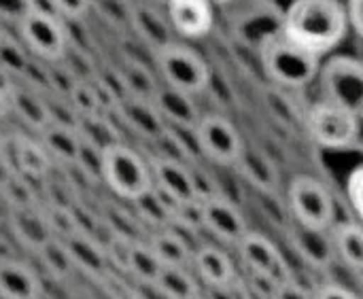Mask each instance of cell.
<instances>
[{
	"instance_id": "34",
	"label": "cell",
	"mask_w": 363,
	"mask_h": 299,
	"mask_svg": "<svg viewBox=\"0 0 363 299\" xmlns=\"http://www.w3.org/2000/svg\"><path fill=\"white\" fill-rule=\"evenodd\" d=\"M70 102V106L74 108L77 117H89V115H104L100 111V100H98V91L91 81H77L66 98Z\"/></svg>"
},
{
	"instance_id": "2",
	"label": "cell",
	"mask_w": 363,
	"mask_h": 299,
	"mask_svg": "<svg viewBox=\"0 0 363 299\" xmlns=\"http://www.w3.org/2000/svg\"><path fill=\"white\" fill-rule=\"evenodd\" d=\"M262 64L270 81L279 87H306L321 70L319 55L289 40L283 32L262 43Z\"/></svg>"
},
{
	"instance_id": "40",
	"label": "cell",
	"mask_w": 363,
	"mask_h": 299,
	"mask_svg": "<svg viewBox=\"0 0 363 299\" xmlns=\"http://www.w3.org/2000/svg\"><path fill=\"white\" fill-rule=\"evenodd\" d=\"M30 13V0H0V21L19 23Z\"/></svg>"
},
{
	"instance_id": "43",
	"label": "cell",
	"mask_w": 363,
	"mask_h": 299,
	"mask_svg": "<svg viewBox=\"0 0 363 299\" xmlns=\"http://www.w3.org/2000/svg\"><path fill=\"white\" fill-rule=\"evenodd\" d=\"M132 291L140 299H172L157 283H134Z\"/></svg>"
},
{
	"instance_id": "27",
	"label": "cell",
	"mask_w": 363,
	"mask_h": 299,
	"mask_svg": "<svg viewBox=\"0 0 363 299\" xmlns=\"http://www.w3.org/2000/svg\"><path fill=\"white\" fill-rule=\"evenodd\" d=\"M43 145L49 151L53 159L60 164H72L77 159L79 147H81V136L74 125H64V123H51L43 132Z\"/></svg>"
},
{
	"instance_id": "35",
	"label": "cell",
	"mask_w": 363,
	"mask_h": 299,
	"mask_svg": "<svg viewBox=\"0 0 363 299\" xmlns=\"http://www.w3.org/2000/svg\"><path fill=\"white\" fill-rule=\"evenodd\" d=\"M91 183L102 181V164H104V151H100L98 147L81 140L77 159L72 162Z\"/></svg>"
},
{
	"instance_id": "25",
	"label": "cell",
	"mask_w": 363,
	"mask_h": 299,
	"mask_svg": "<svg viewBox=\"0 0 363 299\" xmlns=\"http://www.w3.org/2000/svg\"><path fill=\"white\" fill-rule=\"evenodd\" d=\"M11 111L28 123L30 128L43 132L47 125H51V108L49 102L43 100V96L26 85H17L13 98H11Z\"/></svg>"
},
{
	"instance_id": "7",
	"label": "cell",
	"mask_w": 363,
	"mask_h": 299,
	"mask_svg": "<svg viewBox=\"0 0 363 299\" xmlns=\"http://www.w3.org/2000/svg\"><path fill=\"white\" fill-rule=\"evenodd\" d=\"M323 98L363 117V62L336 55L319 70Z\"/></svg>"
},
{
	"instance_id": "46",
	"label": "cell",
	"mask_w": 363,
	"mask_h": 299,
	"mask_svg": "<svg viewBox=\"0 0 363 299\" xmlns=\"http://www.w3.org/2000/svg\"><path fill=\"white\" fill-rule=\"evenodd\" d=\"M202 295H204L206 299H236L234 283H230V285H221V287L206 285V291H204Z\"/></svg>"
},
{
	"instance_id": "39",
	"label": "cell",
	"mask_w": 363,
	"mask_h": 299,
	"mask_svg": "<svg viewBox=\"0 0 363 299\" xmlns=\"http://www.w3.org/2000/svg\"><path fill=\"white\" fill-rule=\"evenodd\" d=\"M347 196L349 202L355 210V215L359 217V221L363 223V166L355 168L349 179H347Z\"/></svg>"
},
{
	"instance_id": "15",
	"label": "cell",
	"mask_w": 363,
	"mask_h": 299,
	"mask_svg": "<svg viewBox=\"0 0 363 299\" xmlns=\"http://www.w3.org/2000/svg\"><path fill=\"white\" fill-rule=\"evenodd\" d=\"M117 115L134 134H138L140 138H147L151 142L155 138H160L168 128V123L164 121V117L157 111V106L153 104V100L128 96L119 102Z\"/></svg>"
},
{
	"instance_id": "5",
	"label": "cell",
	"mask_w": 363,
	"mask_h": 299,
	"mask_svg": "<svg viewBox=\"0 0 363 299\" xmlns=\"http://www.w3.org/2000/svg\"><path fill=\"white\" fill-rule=\"evenodd\" d=\"M287 206L294 223L311 230H332L336 221V204L330 189L313 176H296L289 183Z\"/></svg>"
},
{
	"instance_id": "1",
	"label": "cell",
	"mask_w": 363,
	"mask_h": 299,
	"mask_svg": "<svg viewBox=\"0 0 363 299\" xmlns=\"http://www.w3.org/2000/svg\"><path fill=\"white\" fill-rule=\"evenodd\" d=\"M347 26V9L338 0H294L283 15L281 32L321 55L345 38Z\"/></svg>"
},
{
	"instance_id": "51",
	"label": "cell",
	"mask_w": 363,
	"mask_h": 299,
	"mask_svg": "<svg viewBox=\"0 0 363 299\" xmlns=\"http://www.w3.org/2000/svg\"><path fill=\"white\" fill-rule=\"evenodd\" d=\"M359 298H362V299H363V283H362V295H359Z\"/></svg>"
},
{
	"instance_id": "33",
	"label": "cell",
	"mask_w": 363,
	"mask_h": 299,
	"mask_svg": "<svg viewBox=\"0 0 363 299\" xmlns=\"http://www.w3.org/2000/svg\"><path fill=\"white\" fill-rule=\"evenodd\" d=\"M30 51L23 45L21 38H13L11 34L4 32V36L0 38V66L4 70H9L13 77L19 79V74L23 72V68L30 62Z\"/></svg>"
},
{
	"instance_id": "30",
	"label": "cell",
	"mask_w": 363,
	"mask_h": 299,
	"mask_svg": "<svg viewBox=\"0 0 363 299\" xmlns=\"http://www.w3.org/2000/svg\"><path fill=\"white\" fill-rule=\"evenodd\" d=\"M172 299H196L202 291L189 272V268H162L160 278L155 281Z\"/></svg>"
},
{
	"instance_id": "23",
	"label": "cell",
	"mask_w": 363,
	"mask_h": 299,
	"mask_svg": "<svg viewBox=\"0 0 363 299\" xmlns=\"http://www.w3.org/2000/svg\"><path fill=\"white\" fill-rule=\"evenodd\" d=\"M149 247L166 268H189L194 259V249L177 227H164L153 232Z\"/></svg>"
},
{
	"instance_id": "42",
	"label": "cell",
	"mask_w": 363,
	"mask_h": 299,
	"mask_svg": "<svg viewBox=\"0 0 363 299\" xmlns=\"http://www.w3.org/2000/svg\"><path fill=\"white\" fill-rule=\"evenodd\" d=\"M315 299H362L357 293H353L351 289L342 287V285H334V283H328V285H321L315 289Z\"/></svg>"
},
{
	"instance_id": "24",
	"label": "cell",
	"mask_w": 363,
	"mask_h": 299,
	"mask_svg": "<svg viewBox=\"0 0 363 299\" xmlns=\"http://www.w3.org/2000/svg\"><path fill=\"white\" fill-rule=\"evenodd\" d=\"M68 247V253L74 261V268L100 276L108 270V257H106V249L89 234L77 232L70 238L64 240Z\"/></svg>"
},
{
	"instance_id": "37",
	"label": "cell",
	"mask_w": 363,
	"mask_h": 299,
	"mask_svg": "<svg viewBox=\"0 0 363 299\" xmlns=\"http://www.w3.org/2000/svg\"><path fill=\"white\" fill-rule=\"evenodd\" d=\"M94 6H98V11L102 13L104 19H108L111 23H128L130 26V11H132V2L125 0H94Z\"/></svg>"
},
{
	"instance_id": "41",
	"label": "cell",
	"mask_w": 363,
	"mask_h": 299,
	"mask_svg": "<svg viewBox=\"0 0 363 299\" xmlns=\"http://www.w3.org/2000/svg\"><path fill=\"white\" fill-rule=\"evenodd\" d=\"M274 299H315V289H308L298 281H289L277 289Z\"/></svg>"
},
{
	"instance_id": "17",
	"label": "cell",
	"mask_w": 363,
	"mask_h": 299,
	"mask_svg": "<svg viewBox=\"0 0 363 299\" xmlns=\"http://www.w3.org/2000/svg\"><path fill=\"white\" fill-rule=\"evenodd\" d=\"M153 104L162 113L164 121L168 125H181V128H196L200 121V111L194 102V96L187 91H181L170 85H160V89L153 96Z\"/></svg>"
},
{
	"instance_id": "49",
	"label": "cell",
	"mask_w": 363,
	"mask_h": 299,
	"mask_svg": "<svg viewBox=\"0 0 363 299\" xmlns=\"http://www.w3.org/2000/svg\"><path fill=\"white\" fill-rule=\"evenodd\" d=\"M213 2H230V0H213Z\"/></svg>"
},
{
	"instance_id": "44",
	"label": "cell",
	"mask_w": 363,
	"mask_h": 299,
	"mask_svg": "<svg viewBox=\"0 0 363 299\" xmlns=\"http://www.w3.org/2000/svg\"><path fill=\"white\" fill-rule=\"evenodd\" d=\"M15 89H17V77H13L9 70H4L0 66V100L6 102L9 108H11V98H13Z\"/></svg>"
},
{
	"instance_id": "10",
	"label": "cell",
	"mask_w": 363,
	"mask_h": 299,
	"mask_svg": "<svg viewBox=\"0 0 363 299\" xmlns=\"http://www.w3.org/2000/svg\"><path fill=\"white\" fill-rule=\"evenodd\" d=\"M236 249H238V255H240V259L249 272L264 274L279 287L294 281L296 274H294L291 266L287 264L285 255L264 234L247 232L242 236V240L236 244Z\"/></svg>"
},
{
	"instance_id": "29",
	"label": "cell",
	"mask_w": 363,
	"mask_h": 299,
	"mask_svg": "<svg viewBox=\"0 0 363 299\" xmlns=\"http://www.w3.org/2000/svg\"><path fill=\"white\" fill-rule=\"evenodd\" d=\"M119 79L123 83L125 94L134 98L153 100L155 91L160 89V83L155 81L153 72L136 60H128L123 64V68L119 70Z\"/></svg>"
},
{
	"instance_id": "22",
	"label": "cell",
	"mask_w": 363,
	"mask_h": 299,
	"mask_svg": "<svg viewBox=\"0 0 363 299\" xmlns=\"http://www.w3.org/2000/svg\"><path fill=\"white\" fill-rule=\"evenodd\" d=\"M238 174L257 191H277L279 189V170L272 164V159L257 151V149H247L242 151V155L238 157L236 166Z\"/></svg>"
},
{
	"instance_id": "36",
	"label": "cell",
	"mask_w": 363,
	"mask_h": 299,
	"mask_svg": "<svg viewBox=\"0 0 363 299\" xmlns=\"http://www.w3.org/2000/svg\"><path fill=\"white\" fill-rule=\"evenodd\" d=\"M134 240L123 238V236H113V240L106 244V257H108V266L117 268L119 272L130 270V257H132V249H134Z\"/></svg>"
},
{
	"instance_id": "3",
	"label": "cell",
	"mask_w": 363,
	"mask_h": 299,
	"mask_svg": "<svg viewBox=\"0 0 363 299\" xmlns=\"http://www.w3.org/2000/svg\"><path fill=\"white\" fill-rule=\"evenodd\" d=\"M102 181L106 187L125 202H136L153 189L151 164L140 153L123 142H117L104 151Z\"/></svg>"
},
{
	"instance_id": "32",
	"label": "cell",
	"mask_w": 363,
	"mask_h": 299,
	"mask_svg": "<svg viewBox=\"0 0 363 299\" xmlns=\"http://www.w3.org/2000/svg\"><path fill=\"white\" fill-rule=\"evenodd\" d=\"M47 272L55 278H66L74 270V261L68 253V247L62 238H51L40 251H38Z\"/></svg>"
},
{
	"instance_id": "16",
	"label": "cell",
	"mask_w": 363,
	"mask_h": 299,
	"mask_svg": "<svg viewBox=\"0 0 363 299\" xmlns=\"http://www.w3.org/2000/svg\"><path fill=\"white\" fill-rule=\"evenodd\" d=\"M6 221H9L13 236L36 253L53 238L49 221H47V210H40L38 204L11 208Z\"/></svg>"
},
{
	"instance_id": "19",
	"label": "cell",
	"mask_w": 363,
	"mask_h": 299,
	"mask_svg": "<svg viewBox=\"0 0 363 299\" xmlns=\"http://www.w3.org/2000/svg\"><path fill=\"white\" fill-rule=\"evenodd\" d=\"M43 285L38 274L21 261H0V298L2 299H40Z\"/></svg>"
},
{
	"instance_id": "26",
	"label": "cell",
	"mask_w": 363,
	"mask_h": 299,
	"mask_svg": "<svg viewBox=\"0 0 363 299\" xmlns=\"http://www.w3.org/2000/svg\"><path fill=\"white\" fill-rule=\"evenodd\" d=\"M332 240L336 257H340L349 268L363 272V225L342 221L332 225Z\"/></svg>"
},
{
	"instance_id": "47",
	"label": "cell",
	"mask_w": 363,
	"mask_h": 299,
	"mask_svg": "<svg viewBox=\"0 0 363 299\" xmlns=\"http://www.w3.org/2000/svg\"><path fill=\"white\" fill-rule=\"evenodd\" d=\"M119 299H140V298H138V295H136V293H134V291L130 289L128 293H123V295H121V298H119Z\"/></svg>"
},
{
	"instance_id": "9",
	"label": "cell",
	"mask_w": 363,
	"mask_h": 299,
	"mask_svg": "<svg viewBox=\"0 0 363 299\" xmlns=\"http://www.w3.org/2000/svg\"><path fill=\"white\" fill-rule=\"evenodd\" d=\"M200 155L221 168H234L245 151V142L234 123L221 115H202L196 125Z\"/></svg>"
},
{
	"instance_id": "14",
	"label": "cell",
	"mask_w": 363,
	"mask_h": 299,
	"mask_svg": "<svg viewBox=\"0 0 363 299\" xmlns=\"http://www.w3.org/2000/svg\"><path fill=\"white\" fill-rule=\"evenodd\" d=\"M328 232L330 230H311L298 223L291 227V247L296 255L313 270L330 268L336 257L334 240L332 234L328 236Z\"/></svg>"
},
{
	"instance_id": "50",
	"label": "cell",
	"mask_w": 363,
	"mask_h": 299,
	"mask_svg": "<svg viewBox=\"0 0 363 299\" xmlns=\"http://www.w3.org/2000/svg\"><path fill=\"white\" fill-rule=\"evenodd\" d=\"M196 299H206V298H204V295H202V293H200V295H198V298H196Z\"/></svg>"
},
{
	"instance_id": "31",
	"label": "cell",
	"mask_w": 363,
	"mask_h": 299,
	"mask_svg": "<svg viewBox=\"0 0 363 299\" xmlns=\"http://www.w3.org/2000/svg\"><path fill=\"white\" fill-rule=\"evenodd\" d=\"M162 261L149 247V242H136L130 257V270L128 274L134 276L136 283H155L162 272Z\"/></svg>"
},
{
	"instance_id": "4",
	"label": "cell",
	"mask_w": 363,
	"mask_h": 299,
	"mask_svg": "<svg viewBox=\"0 0 363 299\" xmlns=\"http://www.w3.org/2000/svg\"><path fill=\"white\" fill-rule=\"evenodd\" d=\"M155 66L166 85L198 96L211 87V68L200 53L181 43H168L155 51Z\"/></svg>"
},
{
	"instance_id": "48",
	"label": "cell",
	"mask_w": 363,
	"mask_h": 299,
	"mask_svg": "<svg viewBox=\"0 0 363 299\" xmlns=\"http://www.w3.org/2000/svg\"><path fill=\"white\" fill-rule=\"evenodd\" d=\"M4 36V30H2V21H0V38Z\"/></svg>"
},
{
	"instance_id": "18",
	"label": "cell",
	"mask_w": 363,
	"mask_h": 299,
	"mask_svg": "<svg viewBox=\"0 0 363 299\" xmlns=\"http://www.w3.org/2000/svg\"><path fill=\"white\" fill-rule=\"evenodd\" d=\"M11 166L15 168V172L32 179V181H45L51 174V162L53 157L49 155V151L45 149L43 142L17 136L11 138Z\"/></svg>"
},
{
	"instance_id": "6",
	"label": "cell",
	"mask_w": 363,
	"mask_h": 299,
	"mask_svg": "<svg viewBox=\"0 0 363 299\" xmlns=\"http://www.w3.org/2000/svg\"><path fill=\"white\" fill-rule=\"evenodd\" d=\"M359 115L330 100L315 104L306 115L308 136L323 149H349L359 138Z\"/></svg>"
},
{
	"instance_id": "38",
	"label": "cell",
	"mask_w": 363,
	"mask_h": 299,
	"mask_svg": "<svg viewBox=\"0 0 363 299\" xmlns=\"http://www.w3.org/2000/svg\"><path fill=\"white\" fill-rule=\"evenodd\" d=\"M94 6V0H53L55 13L64 21H81Z\"/></svg>"
},
{
	"instance_id": "8",
	"label": "cell",
	"mask_w": 363,
	"mask_h": 299,
	"mask_svg": "<svg viewBox=\"0 0 363 299\" xmlns=\"http://www.w3.org/2000/svg\"><path fill=\"white\" fill-rule=\"evenodd\" d=\"M19 38L28 47L30 55L45 62H57L68 49L66 21L55 13L30 11L19 23Z\"/></svg>"
},
{
	"instance_id": "12",
	"label": "cell",
	"mask_w": 363,
	"mask_h": 299,
	"mask_svg": "<svg viewBox=\"0 0 363 299\" xmlns=\"http://www.w3.org/2000/svg\"><path fill=\"white\" fill-rule=\"evenodd\" d=\"M151 174H153V187H157L164 196H168L174 204L198 200L191 164L153 157L151 162Z\"/></svg>"
},
{
	"instance_id": "20",
	"label": "cell",
	"mask_w": 363,
	"mask_h": 299,
	"mask_svg": "<svg viewBox=\"0 0 363 299\" xmlns=\"http://www.w3.org/2000/svg\"><path fill=\"white\" fill-rule=\"evenodd\" d=\"M130 28L149 45L153 47V51H157L160 47L172 43L170 32V19L164 17L155 6L145 4V2H132V11H130Z\"/></svg>"
},
{
	"instance_id": "11",
	"label": "cell",
	"mask_w": 363,
	"mask_h": 299,
	"mask_svg": "<svg viewBox=\"0 0 363 299\" xmlns=\"http://www.w3.org/2000/svg\"><path fill=\"white\" fill-rule=\"evenodd\" d=\"M202 219H204V230L230 247H236L242 240V236L249 232L240 208L225 196L202 200Z\"/></svg>"
},
{
	"instance_id": "13",
	"label": "cell",
	"mask_w": 363,
	"mask_h": 299,
	"mask_svg": "<svg viewBox=\"0 0 363 299\" xmlns=\"http://www.w3.org/2000/svg\"><path fill=\"white\" fill-rule=\"evenodd\" d=\"M213 0H166L174 32L185 38H202L213 28Z\"/></svg>"
},
{
	"instance_id": "21",
	"label": "cell",
	"mask_w": 363,
	"mask_h": 299,
	"mask_svg": "<svg viewBox=\"0 0 363 299\" xmlns=\"http://www.w3.org/2000/svg\"><path fill=\"white\" fill-rule=\"evenodd\" d=\"M191 266H194L196 274L204 281V285H213V287L230 285L238 276L232 259L221 249L211 247V244L194 251Z\"/></svg>"
},
{
	"instance_id": "28",
	"label": "cell",
	"mask_w": 363,
	"mask_h": 299,
	"mask_svg": "<svg viewBox=\"0 0 363 299\" xmlns=\"http://www.w3.org/2000/svg\"><path fill=\"white\" fill-rule=\"evenodd\" d=\"M77 132L81 140L98 147L100 151H106L108 147L121 142L119 140V130L113 123L111 115H89V117H79L77 119Z\"/></svg>"
},
{
	"instance_id": "45",
	"label": "cell",
	"mask_w": 363,
	"mask_h": 299,
	"mask_svg": "<svg viewBox=\"0 0 363 299\" xmlns=\"http://www.w3.org/2000/svg\"><path fill=\"white\" fill-rule=\"evenodd\" d=\"M347 17L355 32L363 38V0H347Z\"/></svg>"
}]
</instances>
